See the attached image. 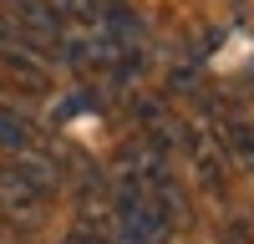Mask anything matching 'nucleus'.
<instances>
[{
	"label": "nucleus",
	"mask_w": 254,
	"mask_h": 244,
	"mask_svg": "<svg viewBox=\"0 0 254 244\" xmlns=\"http://www.w3.org/2000/svg\"><path fill=\"white\" fill-rule=\"evenodd\" d=\"M173 183H142L127 178L117 193V234L122 244H163L173 229Z\"/></svg>",
	"instance_id": "nucleus-1"
},
{
	"label": "nucleus",
	"mask_w": 254,
	"mask_h": 244,
	"mask_svg": "<svg viewBox=\"0 0 254 244\" xmlns=\"http://www.w3.org/2000/svg\"><path fill=\"white\" fill-rule=\"evenodd\" d=\"M219 127H224V142H229V158H239V163L254 168V122L249 117H224Z\"/></svg>",
	"instance_id": "nucleus-2"
},
{
	"label": "nucleus",
	"mask_w": 254,
	"mask_h": 244,
	"mask_svg": "<svg viewBox=\"0 0 254 244\" xmlns=\"http://www.w3.org/2000/svg\"><path fill=\"white\" fill-rule=\"evenodd\" d=\"M26 142H31L26 122H20V117H15V112L5 107V102H0V148H5V153H20Z\"/></svg>",
	"instance_id": "nucleus-3"
},
{
	"label": "nucleus",
	"mask_w": 254,
	"mask_h": 244,
	"mask_svg": "<svg viewBox=\"0 0 254 244\" xmlns=\"http://www.w3.org/2000/svg\"><path fill=\"white\" fill-rule=\"evenodd\" d=\"M71 244H112V239H107V234H97V229H76Z\"/></svg>",
	"instance_id": "nucleus-4"
},
{
	"label": "nucleus",
	"mask_w": 254,
	"mask_h": 244,
	"mask_svg": "<svg viewBox=\"0 0 254 244\" xmlns=\"http://www.w3.org/2000/svg\"><path fill=\"white\" fill-rule=\"evenodd\" d=\"M224 244H249V229H244V224H234V229L224 234Z\"/></svg>",
	"instance_id": "nucleus-5"
}]
</instances>
